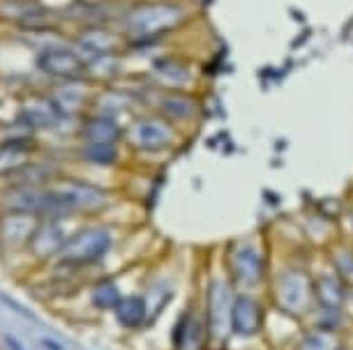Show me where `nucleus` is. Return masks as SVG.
I'll return each instance as SVG.
<instances>
[{
  "label": "nucleus",
  "instance_id": "nucleus-15",
  "mask_svg": "<svg viewBox=\"0 0 353 350\" xmlns=\"http://www.w3.org/2000/svg\"><path fill=\"white\" fill-rule=\"evenodd\" d=\"M61 113H58L56 104L51 102V97H30L26 99L19 109V124H23L26 129H46L53 127L61 120Z\"/></svg>",
  "mask_w": 353,
  "mask_h": 350
},
{
  "label": "nucleus",
  "instance_id": "nucleus-8",
  "mask_svg": "<svg viewBox=\"0 0 353 350\" xmlns=\"http://www.w3.org/2000/svg\"><path fill=\"white\" fill-rule=\"evenodd\" d=\"M265 322V307L256 295L252 293H236L231 311V329L236 336H256L263 329Z\"/></svg>",
  "mask_w": 353,
  "mask_h": 350
},
{
  "label": "nucleus",
  "instance_id": "nucleus-27",
  "mask_svg": "<svg viewBox=\"0 0 353 350\" xmlns=\"http://www.w3.org/2000/svg\"><path fill=\"white\" fill-rule=\"evenodd\" d=\"M307 320H312L314 329H325V332H339L342 329V309H330L314 305V309L307 314Z\"/></svg>",
  "mask_w": 353,
  "mask_h": 350
},
{
  "label": "nucleus",
  "instance_id": "nucleus-10",
  "mask_svg": "<svg viewBox=\"0 0 353 350\" xmlns=\"http://www.w3.org/2000/svg\"><path fill=\"white\" fill-rule=\"evenodd\" d=\"M208 339V325L205 316L199 314V309L188 307L173 327V348L176 350H203Z\"/></svg>",
  "mask_w": 353,
  "mask_h": 350
},
{
  "label": "nucleus",
  "instance_id": "nucleus-7",
  "mask_svg": "<svg viewBox=\"0 0 353 350\" xmlns=\"http://www.w3.org/2000/svg\"><path fill=\"white\" fill-rule=\"evenodd\" d=\"M49 187H53L63 196V201L68 203L72 215L95 212V210L106 206V191L95 187V184L70 180V177H56Z\"/></svg>",
  "mask_w": 353,
  "mask_h": 350
},
{
  "label": "nucleus",
  "instance_id": "nucleus-23",
  "mask_svg": "<svg viewBox=\"0 0 353 350\" xmlns=\"http://www.w3.org/2000/svg\"><path fill=\"white\" fill-rule=\"evenodd\" d=\"M121 300H123V293L113 279H99L90 290V305L95 307L97 311H113Z\"/></svg>",
  "mask_w": 353,
  "mask_h": 350
},
{
  "label": "nucleus",
  "instance_id": "nucleus-20",
  "mask_svg": "<svg viewBox=\"0 0 353 350\" xmlns=\"http://www.w3.org/2000/svg\"><path fill=\"white\" fill-rule=\"evenodd\" d=\"M56 164L53 162H28L17 173L10 175L12 187H46L51 180H56Z\"/></svg>",
  "mask_w": 353,
  "mask_h": 350
},
{
  "label": "nucleus",
  "instance_id": "nucleus-24",
  "mask_svg": "<svg viewBox=\"0 0 353 350\" xmlns=\"http://www.w3.org/2000/svg\"><path fill=\"white\" fill-rule=\"evenodd\" d=\"M342 343L337 341V332H325V329H307L301 341L296 343V350H337Z\"/></svg>",
  "mask_w": 353,
  "mask_h": 350
},
{
  "label": "nucleus",
  "instance_id": "nucleus-22",
  "mask_svg": "<svg viewBox=\"0 0 353 350\" xmlns=\"http://www.w3.org/2000/svg\"><path fill=\"white\" fill-rule=\"evenodd\" d=\"M113 314H116V318L123 327L137 329L148 318V302L141 295H123V300L118 302Z\"/></svg>",
  "mask_w": 353,
  "mask_h": 350
},
{
  "label": "nucleus",
  "instance_id": "nucleus-12",
  "mask_svg": "<svg viewBox=\"0 0 353 350\" xmlns=\"http://www.w3.org/2000/svg\"><path fill=\"white\" fill-rule=\"evenodd\" d=\"M0 19L21 25L23 30H42L49 12L37 0H0Z\"/></svg>",
  "mask_w": 353,
  "mask_h": 350
},
{
  "label": "nucleus",
  "instance_id": "nucleus-11",
  "mask_svg": "<svg viewBox=\"0 0 353 350\" xmlns=\"http://www.w3.org/2000/svg\"><path fill=\"white\" fill-rule=\"evenodd\" d=\"M68 230L61 223V219H42L37 223L35 233H32L28 242V252L39 261H46L51 256H58L63 249V244L68 242Z\"/></svg>",
  "mask_w": 353,
  "mask_h": 350
},
{
  "label": "nucleus",
  "instance_id": "nucleus-29",
  "mask_svg": "<svg viewBox=\"0 0 353 350\" xmlns=\"http://www.w3.org/2000/svg\"><path fill=\"white\" fill-rule=\"evenodd\" d=\"M5 346H8L10 350H26L21 343H19V339H14V336H5Z\"/></svg>",
  "mask_w": 353,
  "mask_h": 350
},
{
  "label": "nucleus",
  "instance_id": "nucleus-4",
  "mask_svg": "<svg viewBox=\"0 0 353 350\" xmlns=\"http://www.w3.org/2000/svg\"><path fill=\"white\" fill-rule=\"evenodd\" d=\"M236 286L229 276L215 274L208 283V295H205V325H208V339L210 343L224 346L233 336L231 329V311L233 300H236Z\"/></svg>",
  "mask_w": 353,
  "mask_h": 350
},
{
  "label": "nucleus",
  "instance_id": "nucleus-2",
  "mask_svg": "<svg viewBox=\"0 0 353 350\" xmlns=\"http://www.w3.org/2000/svg\"><path fill=\"white\" fill-rule=\"evenodd\" d=\"M226 276L236 286L238 293H252L261 288L268 276L263 249L252 240H236L226 252Z\"/></svg>",
  "mask_w": 353,
  "mask_h": 350
},
{
  "label": "nucleus",
  "instance_id": "nucleus-21",
  "mask_svg": "<svg viewBox=\"0 0 353 350\" xmlns=\"http://www.w3.org/2000/svg\"><path fill=\"white\" fill-rule=\"evenodd\" d=\"M196 99L185 95V92H178V90H171L159 99V111L166 120H192L196 116Z\"/></svg>",
  "mask_w": 353,
  "mask_h": 350
},
{
  "label": "nucleus",
  "instance_id": "nucleus-17",
  "mask_svg": "<svg viewBox=\"0 0 353 350\" xmlns=\"http://www.w3.org/2000/svg\"><path fill=\"white\" fill-rule=\"evenodd\" d=\"M79 46L92 58H104L116 54L118 49L123 46V35L121 32H113L109 28H88L79 35Z\"/></svg>",
  "mask_w": 353,
  "mask_h": 350
},
{
  "label": "nucleus",
  "instance_id": "nucleus-26",
  "mask_svg": "<svg viewBox=\"0 0 353 350\" xmlns=\"http://www.w3.org/2000/svg\"><path fill=\"white\" fill-rule=\"evenodd\" d=\"M155 74L159 76V81L171 85V88H176V90L190 81V69L178 61H157Z\"/></svg>",
  "mask_w": 353,
  "mask_h": 350
},
{
  "label": "nucleus",
  "instance_id": "nucleus-14",
  "mask_svg": "<svg viewBox=\"0 0 353 350\" xmlns=\"http://www.w3.org/2000/svg\"><path fill=\"white\" fill-rule=\"evenodd\" d=\"M349 283L335 267H325L314 276V300L316 305L330 309H344Z\"/></svg>",
  "mask_w": 353,
  "mask_h": 350
},
{
  "label": "nucleus",
  "instance_id": "nucleus-25",
  "mask_svg": "<svg viewBox=\"0 0 353 350\" xmlns=\"http://www.w3.org/2000/svg\"><path fill=\"white\" fill-rule=\"evenodd\" d=\"M81 160L88 164H97V166H111L118 162V148L113 143H83Z\"/></svg>",
  "mask_w": 353,
  "mask_h": 350
},
{
  "label": "nucleus",
  "instance_id": "nucleus-3",
  "mask_svg": "<svg viewBox=\"0 0 353 350\" xmlns=\"http://www.w3.org/2000/svg\"><path fill=\"white\" fill-rule=\"evenodd\" d=\"M113 247V233L106 226L79 228L63 244L61 267H90L104 259Z\"/></svg>",
  "mask_w": 353,
  "mask_h": 350
},
{
  "label": "nucleus",
  "instance_id": "nucleus-33",
  "mask_svg": "<svg viewBox=\"0 0 353 350\" xmlns=\"http://www.w3.org/2000/svg\"><path fill=\"white\" fill-rule=\"evenodd\" d=\"M0 150H3V143H0Z\"/></svg>",
  "mask_w": 353,
  "mask_h": 350
},
{
  "label": "nucleus",
  "instance_id": "nucleus-16",
  "mask_svg": "<svg viewBox=\"0 0 353 350\" xmlns=\"http://www.w3.org/2000/svg\"><path fill=\"white\" fill-rule=\"evenodd\" d=\"M46 187H12L8 194L3 196V210L5 212H21L32 215L39 219L44 206Z\"/></svg>",
  "mask_w": 353,
  "mask_h": 350
},
{
  "label": "nucleus",
  "instance_id": "nucleus-13",
  "mask_svg": "<svg viewBox=\"0 0 353 350\" xmlns=\"http://www.w3.org/2000/svg\"><path fill=\"white\" fill-rule=\"evenodd\" d=\"M42 219L32 215H21V212H5L0 217V244L5 249H19L28 247L32 233H35L37 223Z\"/></svg>",
  "mask_w": 353,
  "mask_h": 350
},
{
  "label": "nucleus",
  "instance_id": "nucleus-31",
  "mask_svg": "<svg viewBox=\"0 0 353 350\" xmlns=\"http://www.w3.org/2000/svg\"><path fill=\"white\" fill-rule=\"evenodd\" d=\"M346 309H351L353 311V286H349V290H346V302H344Z\"/></svg>",
  "mask_w": 353,
  "mask_h": 350
},
{
  "label": "nucleus",
  "instance_id": "nucleus-28",
  "mask_svg": "<svg viewBox=\"0 0 353 350\" xmlns=\"http://www.w3.org/2000/svg\"><path fill=\"white\" fill-rule=\"evenodd\" d=\"M0 300H3V302H8V307L10 309H14V311L19 314V316H26V318H30V311H28V309H23L21 305H19V302H14V300H10V297L8 295H0Z\"/></svg>",
  "mask_w": 353,
  "mask_h": 350
},
{
  "label": "nucleus",
  "instance_id": "nucleus-32",
  "mask_svg": "<svg viewBox=\"0 0 353 350\" xmlns=\"http://www.w3.org/2000/svg\"><path fill=\"white\" fill-rule=\"evenodd\" d=\"M337 350H346V348H344V346H339V348H337Z\"/></svg>",
  "mask_w": 353,
  "mask_h": 350
},
{
  "label": "nucleus",
  "instance_id": "nucleus-18",
  "mask_svg": "<svg viewBox=\"0 0 353 350\" xmlns=\"http://www.w3.org/2000/svg\"><path fill=\"white\" fill-rule=\"evenodd\" d=\"M125 136L121 124L111 116H92L85 118L81 124V138L83 143H113L116 145Z\"/></svg>",
  "mask_w": 353,
  "mask_h": 350
},
{
  "label": "nucleus",
  "instance_id": "nucleus-6",
  "mask_svg": "<svg viewBox=\"0 0 353 350\" xmlns=\"http://www.w3.org/2000/svg\"><path fill=\"white\" fill-rule=\"evenodd\" d=\"M125 141L141 153H162L176 143V129L166 118H139L125 129Z\"/></svg>",
  "mask_w": 353,
  "mask_h": 350
},
{
  "label": "nucleus",
  "instance_id": "nucleus-5",
  "mask_svg": "<svg viewBox=\"0 0 353 350\" xmlns=\"http://www.w3.org/2000/svg\"><path fill=\"white\" fill-rule=\"evenodd\" d=\"M185 10L176 3H145L125 17V30L134 37L148 39L169 32L183 23Z\"/></svg>",
  "mask_w": 353,
  "mask_h": 350
},
{
  "label": "nucleus",
  "instance_id": "nucleus-30",
  "mask_svg": "<svg viewBox=\"0 0 353 350\" xmlns=\"http://www.w3.org/2000/svg\"><path fill=\"white\" fill-rule=\"evenodd\" d=\"M42 346H44L46 350H65L63 346H58V343L53 341V339H42Z\"/></svg>",
  "mask_w": 353,
  "mask_h": 350
},
{
  "label": "nucleus",
  "instance_id": "nucleus-19",
  "mask_svg": "<svg viewBox=\"0 0 353 350\" xmlns=\"http://www.w3.org/2000/svg\"><path fill=\"white\" fill-rule=\"evenodd\" d=\"M51 102L56 104L61 116H79L88 104V95H85V85L79 81H65L56 85L51 92Z\"/></svg>",
  "mask_w": 353,
  "mask_h": 350
},
{
  "label": "nucleus",
  "instance_id": "nucleus-9",
  "mask_svg": "<svg viewBox=\"0 0 353 350\" xmlns=\"http://www.w3.org/2000/svg\"><path fill=\"white\" fill-rule=\"evenodd\" d=\"M37 67L53 78H63V81H79L85 72V61L77 51L68 46H53L44 49L37 58Z\"/></svg>",
  "mask_w": 353,
  "mask_h": 350
},
{
  "label": "nucleus",
  "instance_id": "nucleus-1",
  "mask_svg": "<svg viewBox=\"0 0 353 350\" xmlns=\"http://www.w3.org/2000/svg\"><path fill=\"white\" fill-rule=\"evenodd\" d=\"M270 297L277 311L291 318H307L314 309V276L305 267H284L272 276Z\"/></svg>",
  "mask_w": 353,
  "mask_h": 350
}]
</instances>
